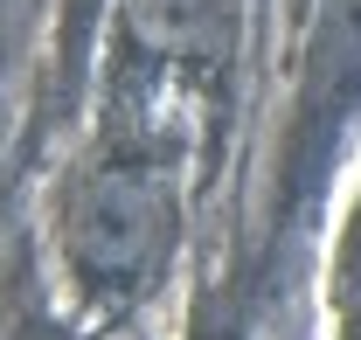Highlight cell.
I'll return each instance as SVG.
<instances>
[{
	"mask_svg": "<svg viewBox=\"0 0 361 340\" xmlns=\"http://www.w3.org/2000/svg\"><path fill=\"white\" fill-rule=\"evenodd\" d=\"M174 243V188L167 174L153 167H97L77 181L70 215H63V257L70 271L97 285V292H118L133 278H153V264Z\"/></svg>",
	"mask_w": 361,
	"mask_h": 340,
	"instance_id": "1",
	"label": "cell"
},
{
	"mask_svg": "<svg viewBox=\"0 0 361 340\" xmlns=\"http://www.w3.org/2000/svg\"><path fill=\"white\" fill-rule=\"evenodd\" d=\"M229 0H126V28L153 56H216Z\"/></svg>",
	"mask_w": 361,
	"mask_h": 340,
	"instance_id": "2",
	"label": "cell"
}]
</instances>
